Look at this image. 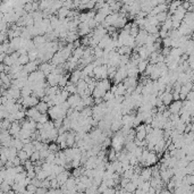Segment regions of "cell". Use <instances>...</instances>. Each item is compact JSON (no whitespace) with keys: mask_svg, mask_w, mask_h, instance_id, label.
Listing matches in <instances>:
<instances>
[{"mask_svg":"<svg viewBox=\"0 0 194 194\" xmlns=\"http://www.w3.org/2000/svg\"><path fill=\"white\" fill-rule=\"evenodd\" d=\"M192 89H193V83L192 82H187L185 84H182V87H180V100H186L187 95L192 91Z\"/></svg>","mask_w":194,"mask_h":194,"instance_id":"cell-1","label":"cell"},{"mask_svg":"<svg viewBox=\"0 0 194 194\" xmlns=\"http://www.w3.org/2000/svg\"><path fill=\"white\" fill-rule=\"evenodd\" d=\"M61 75L63 74H57V73H55V72L50 73L49 75H47V83H48V85H50V86L58 85Z\"/></svg>","mask_w":194,"mask_h":194,"instance_id":"cell-2","label":"cell"},{"mask_svg":"<svg viewBox=\"0 0 194 194\" xmlns=\"http://www.w3.org/2000/svg\"><path fill=\"white\" fill-rule=\"evenodd\" d=\"M67 101H68V103L71 105L72 108L75 109L83 101V98L81 97L79 93H74V94H71V95L68 97Z\"/></svg>","mask_w":194,"mask_h":194,"instance_id":"cell-3","label":"cell"},{"mask_svg":"<svg viewBox=\"0 0 194 194\" xmlns=\"http://www.w3.org/2000/svg\"><path fill=\"white\" fill-rule=\"evenodd\" d=\"M183 100H174L169 105V110H170V112L172 114H175V115H179V112H180V110H182V108H183V102H182Z\"/></svg>","mask_w":194,"mask_h":194,"instance_id":"cell-4","label":"cell"},{"mask_svg":"<svg viewBox=\"0 0 194 194\" xmlns=\"http://www.w3.org/2000/svg\"><path fill=\"white\" fill-rule=\"evenodd\" d=\"M157 161H158V154L152 152V151H150L149 156H148L146 162H144V166H149V167L154 166V165L157 164Z\"/></svg>","mask_w":194,"mask_h":194,"instance_id":"cell-5","label":"cell"},{"mask_svg":"<svg viewBox=\"0 0 194 194\" xmlns=\"http://www.w3.org/2000/svg\"><path fill=\"white\" fill-rule=\"evenodd\" d=\"M140 176L143 180H150L152 178V168H150L149 166H146V168H142Z\"/></svg>","mask_w":194,"mask_h":194,"instance_id":"cell-6","label":"cell"},{"mask_svg":"<svg viewBox=\"0 0 194 194\" xmlns=\"http://www.w3.org/2000/svg\"><path fill=\"white\" fill-rule=\"evenodd\" d=\"M49 105H48V102H45V100H40V102L37 105V109L39 110V111L41 112V114H47V112L49 111Z\"/></svg>","mask_w":194,"mask_h":194,"instance_id":"cell-7","label":"cell"},{"mask_svg":"<svg viewBox=\"0 0 194 194\" xmlns=\"http://www.w3.org/2000/svg\"><path fill=\"white\" fill-rule=\"evenodd\" d=\"M69 175H71V174L65 170V172H63L61 174H59V175L57 176V179H58V182H59L60 185H63V184H65L66 182H67L68 178H69Z\"/></svg>","mask_w":194,"mask_h":194,"instance_id":"cell-8","label":"cell"},{"mask_svg":"<svg viewBox=\"0 0 194 194\" xmlns=\"http://www.w3.org/2000/svg\"><path fill=\"white\" fill-rule=\"evenodd\" d=\"M75 143H76V134L73 133V132H69L68 131V134H67V146H74Z\"/></svg>","mask_w":194,"mask_h":194,"instance_id":"cell-9","label":"cell"},{"mask_svg":"<svg viewBox=\"0 0 194 194\" xmlns=\"http://www.w3.org/2000/svg\"><path fill=\"white\" fill-rule=\"evenodd\" d=\"M117 154H118V152L116 151L114 148L112 149H110L108 151V154H107V158H108V160L110 161V162H112V161H116L117 160Z\"/></svg>","mask_w":194,"mask_h":194,"instance_id":"cell-10","label":"cell"},{"mask_svg":"<svg viewBox=\"0 0 194 194\" xmlns=\"http://www.w3.org/2000/svg\"><path fill=\"white\" fill-rule=\"evenodd\" d=\"M19 158H21V160H22V162H23V165H24V162L25 161H27L29 159H30V154L25 151V150H19L18 151V154H17Z\"/></svg>","mask_w":194,"mask_h":194,"instance_id":"cell-11","label":"cell"},{"mask_svg":"<svg viewBox=\"0 0 194 194\" xmlns=\"http://www.w3.org/2000/svg\"><path fill=\"white\" fill-rule=\"evenodd\" d=\"M29 61H30L29 53H23V55H19V58H18V61H17V63L24 66V65H26Z\"/></svg>","mask_w":194,"mask_h":194,"instance_id":"cell-12","label":"cell"},{"mask_svg":"<svg viewBox=\"0 0 194 194\" xmlns=\"http://www.w3.org/2000/svg\"><path fill=\"white\" fill-rule=\"evenodd\" d=\"M146 67H148V61H146V59H142L141 61L138 64V68L140 73H144Z\"/></svg>","mask_w":194,"mask_h":194,"instance_id":"cell-13","label":"cell"},{"mask_svg":"<svg viewBox=\"0 0 194 194\" xmlns=\"http://www.w3.org/2000/svg\"><path fill=\"white\" fill-rule=\"evenodd\" d=\"M114 98H115V93L112 92L111 90H109V91H107V92H106L105 95H103V100H105L106 102H108V101L112 100Z\"/></svg>","mask_w":194,"mask_h":194,"instance_id":"cell-14","label":"cell"},{"mask_svg":"<svg viewBox=\"0 0 194 194\" xmlns=\"http://www.w3.org/2000/svg\"><path fill=\"white\" fill-rule=\"evenodd\" d=\"M47 122H48V115L47 114H41L37 120V123H42V124H45Z\"/></svg>","mask_w":194,"mask_h":194,"instance_id":"cell-15","label":"cell"}]
</instances>
